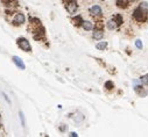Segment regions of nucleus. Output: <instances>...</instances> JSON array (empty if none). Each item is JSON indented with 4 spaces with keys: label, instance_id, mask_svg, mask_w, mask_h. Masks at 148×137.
<instances>
[{
    "label": "nucleus",
    "instance_id": "f257e3e1",
    "mask_svg": "<svg viewBox=\"0 0 148 137\" xmlns=\"http://www.w3.org/2000/svg\"><path fill=\"white\" fill-rule=\"evenodd\" d=\"M133 19L140 23H143L147 21L148 19V4L147 3H141L133 11Z\"/></svg>",
    "mask_w": 148,
    "mask_h": 137
},
{
    "label": "nucleus",
    "instance_id": "f03ea898",
    "mask_svg": "<svg viewBox=\"0 0 148 137\" xmlns=\"http://www.w3.org/2000/svg\"><path fill=\"white\" fill-rule=\"evenodd\" d=\"M32 26L34 27L33 28V36L36 40H40V39L45 37V28L42 27L39 19H32Z\"/></svg>",
    "mask_w": 148,
    "mask_h": 137
},
{
    "label": "nucleus",
    "instance_id": "7ed1b4c3",
    "mask_svg": "<svg viewBox=\"0 0 148 137\" xmlns=\"http://www.w3.org/2000/svg\"><path fill=\"white\" fill-rule=\"evenodd\" d=\"M16 44H18V47H19L21 50H23V51L29 52V51L32 50V47H30L29 41L26 40V39H23V37H19V39L16 40Z\"/></svg>",
    "mask_w": 148,
    "mask_h": 137
},
{
    "label": "nucleus",
    "instance_id": "20e7f679",
    "mask_svg": "<svg viewBox=\"0 0 148 137\" xmlns=\"http://www.w3.org/2000/svg\"><path fill=\"white\" fill-rule=\"evenodd\" d=\"M65 8L70 14H72L78 9V4H77L76 0H66L65 1Z\"/></svg>",
    "mask_w": 148,
    "mask_h": 137
},
{
    "label": "nucleus",
    "instance_id": "39448f33",
    "mask_svg": "<svg viewBox=\"0 0 148 137\" xmlns=\"http://www.w3.org/2000/svg\"><path fill=\"white\" fill-rule=\"evenodd\" d=\"M25 20H26L25 15H23L22 13H18V14H15V15H14V18H13L12 22H13V24H14V26H20V24H22V23L25 22Z\"/></svg>",
    "mask_w": 148,
    "mask_h": 137
},
{
    "label": "nucleus",
    "instance_id": "423d86ee",
    "mask_svg": "<svg viewBox=\"0 0 148 137\" xmlns=\"http://www.w3.org/2000/svg\"><path fill=\"white\" fill-rule=\"evenodd\" d=\"M89 12H90V14H91L92 16H96V18H99V16H101V14H103L101 7H100V6H98V5L92 6V7L89 9Z\"/></svg>",
    "mask_w": 148,
    "mask_h": 137
},
{
    "label": "nucleus",
    "instance_id": "0eeeda50",
    "mask_svg": "<svg viewBox=\"0 0 148 137\" xmlns=\"http://www.w3.org/2000/svg\"><path fill=\"white\" fill-rule=\"evenodd\" d=\"M13 62H14V64L19 67V68H21V70H25V64H23V62H22V59L20 58V57H18V56H13Z\"/></svg>",
    "mask_w": 148,
    "mask_h": 137
},
{
    "label": "nucleus",
    "instance_id": "6e6552de",
    "mask_svg": "<svg viewBox=\"0 0 148 137\" xmlns=\"http://www.w3.org/2000/svg\"><path fill=\"white\" fill-rule=\"evenodd\" d=\"M116 5H117V7L121 8V9H125V8H127L128 5H130V0H117Z\"/></svg>",
    "mask_w": 148,
    "mask_h": 137
},
{
    "label": "nucleus",
    "instance_id": "1a4fd4ad",
    "mask_svg": "<svg viewBox=\"0 0 148 137\" xmlns=\"http://www.w3.org/2000/svg\"><path fill=\"white\" fill-rule=\"evenodd\" d=\"M103 36H104L103 29H98V28H96V29H95V31H93V35H92V37H93L95 40L99 41V40H101V39H103Z\"/></svg>",
    "mask_w": 148,
    "mask_h": 137
},
{
    "label": "nucleus",
    "instance_id": "9d476101",
    "mask_svg": "<svg viewBox=\"0 0 148 137\" xmlns=\"http://www.w3.org/2000/svg\"><path fill=\"white\" fill-rule=\"evenodd\" d=\"M112 19L114 20V22H116L117 27H120V26L123 24V22H124V20H123V16H121L120 14H114V15L112 16Z\"/></svg>",
    "mask_w": 148,
    "mask_h": 137
},
{
    "label": "nucleus",
    "instance_id": "9b49d317",
    "mask_svg": "<svg viewBox=\"0 0 148 137\" xmlns=\"http://www.w3.org/2000/svg\"><path fill=\"white\" fill-rule=\"evenodd\" d=\"M134 90H135V92H136L140 96H145V95H147V91H146L142 86H135Z\"/></svg>",
    "mask_w": 148,
    "mask_h": 137
},
{
    "label": "nucleus",
    "instance_id": "f8f14e48",
    "mask_svg": "<svg viewBox=\"0 0 148 137\" xmlns=\"http://www.w3.org/2000/svg\"><path fill=\"white\" fill-rule=\"evenodd\" d=\"M106 26H107V28L110 29V30H113V29H116V28H118L117 27V24H116V22H114V20L111 18L108 21H107V23H106Z\"/></svg>",
    "mask_w": 148,
    "mask_h": 137
},
{
    "label": "nucleus",
    "instance_id": "ddd939ff",
    "mask_svg": "<svg viewBox=\"0 0 148 137\" xmlns=\"http://www.w3.org/2000/svg\"><path fill=\"white\" fill-rule=\"evenodd\" d=\"M72 22L75 26H82V22H83V19L81 15H77L75 18H72Z\"/></svg>",
    "mask_w": 148,
    "mask_h": 137
},
{
    "label": "nucleus",
    "instance_id": "4468645a",
    "mask_svg": "<svg viewBox=\"0 0 148 137\" xmlns=\"http://www.w3.org/2000/svg\"><path fill=\"white\" fill-rule=\"evenodd\" d=\"M82 27H83L85 30H91V29L93 28V24H92V22H90V21H83V22H82Z\"/></svg>",
    "mask_w": 148,
    "mask_h": 137
},
{
    "label": "nucleus",
    "instance_id": "2eb2a0df",
    "mask_svg": "<svg viewBox=\"0 0 148 137\" xmlns=\"http://www.w3.org/2000/svg\"><path fill=\"white\" fill-rule=\"evenodd\" d=\"M5 6H16L18 0H1Z\"/></svg>",
    "mask_w": 148,
    "mask_h": 137
},
{
    "label": "nucleus",
    "instance_id": "dca6fc26",
    "mask_svg": "<svg viewBox=\"0 0 148 137\" xmlns=\"http://www.w3.org/2000/svg\"><path fill=\"white\" fill-rule=\"evenodd\" d=\"M96 48L98 50H105L107 48V42H99L96 44Z\"/></svg>",
    "mask_w": 148,
    "mask_h": 137
},
{
    "label": "nucleus",
    "instance_id": "f3484780",
    "mask_svg": "<svg viewBox=\"0 0 148 137\" xmlns=\"http://www.w3.org/2000/svg\"><path fill=\"white\" fill-rule=\"evenodd\" d=\"M140 80H141L142 85H145V86H148V75H146V76H142Z\"/></svg>",
    "mask_w": 148,
    "mask_h": 137
},
{
    "label": "nucleus",
    "instance_id": "a211bd4d",
    "mask_svg": "<svg viewBox=\"0 0 148 137\" xmlns=\"http://www.w3.org/2000/svg\"><path fill=\"white\" fill-rule=\"evenodd\" d=\"M105 87H106L107 90H112V88H113V83H112V81H106Z\"/></svg>",
    "mask_w": 148,
    "mask_h": 137
},
{
    "label": "nucleus",
    "instance_id": "6ab92c4d",
    "mask_svg": "<svg viewBox=\"0 0 148 137\" xmlns=\"http://www.w3.org/2000/svg\"><path fill=\"white\" fill-rule=\"evenodd\" d=\"M135 47H136L138 49H142V42H141L140 40H136V42H135Z\"/></svg>",
    "mask_w": 148,
    "mask_h": 137
},
{
    "label": "nucleus",
    "instance_id": "aec40b11",
    "mask_svg": "<svg viewBox=\"0 0 148 137\" xmlns=\"http://www.w3.org/2000/svg\"><path fill=\"white\" fill-rule=\"evenodd\" d=\"M70 136H77V134H76V132H71Z\"/></svg>",
    "mask_w": 148,
    "mask_h": 137
},
{
    "label": "nucleus",
    "instance_id": "412c9836",
    "mask_svg": "<svg viewBox=\"0 0 148 137\" xmlns=\"http://www.w3.org/2000/svg\"><path fill=\"white\" fill-rule=\"evenodd\" d=\"M130 1H136V0H130Z\"/></svg>",
    "mask_w": 148,
    "mask_h": 137
},
{
    "label": "nucleus",
    "instance_id": "4be33fe9",
    "mask_svg": "<svg viewBox=\"0 0 148 137\" xmlns=\"http://www.w3.org/2000/svg\"><path fill=\"white\" fill-rule=\"evenodd\" d=\"M0 127H1V122H0Z\"/></svg>",
    "mask_w": 148,
    "mask_h": 137
}]
</instances>
